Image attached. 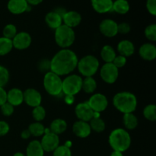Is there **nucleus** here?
<instances>
[{
  "instance_id": "1",
  "label": "nucleus",
  "mask_w": 156,
  "mask_h": 156,
  "mask_svg": "<svg viewBox=\"0 0 156 156\" xmlns=\"http://www.w3.org/2000/svg\"><path fill=\"white\" fill-rule=\"evenodd\" d=\"M50 61V71L59 76H68L76 69L77 55L70 49H61Z\"/></svg>"
},
{
  "instance_id": "2",
  "label": "nucleus",
  "mask_w": 156,
  "mask_h": 156,
  "mask_svg": "<svg viewBox=\"0 0 156 156\" xmlns=\"http://www.w3.org/2000/svg\"><path fill=\"white\" fill-rule=\"evenodd\" d=\"M113 105L117 111L123 114H130L136 109L137 98L132 92L120 91L114 96Z\"/></svg>"
},
{
  "instance_id": "3",
  "label": "nucleus",
  "mask_w": 156,
  "mask_h": 156,
  "mask_svg": "<svg viewBox=\"0 0 156 156\" xmlns=\"http://www.w3.org/2000/svg\"><path fill=\"white\" fill-rule=\"evenodd\" d=\"M108 143L114 151L126 152L130 147L131 136L125 129L117 128L110 133Z\"/></svg>"
},
{
  "instance_id": "4",
  "label": "nucleus",
  "mask_w": 156,
  "mask_h": 156,
  "mask_svg": "<svg viewBox=\"0 0 156 156\" xmlns=\"http://www.w3.org/2000/svg\"><path fill=\"white\" fill-rule=\"evenodd\" d=\"M100 62L93 55H87L79 59L77 64L78 71L84 77H93L98 71Z\"/></svg>"
},
{
  "instance_id": "5",
  "label": "nucleus",
  "mask_w": 156,
  "mask_h": 156,
  "mask_svg": "<svg viewBox=\"0 0 156 156\" xmlns=\"http://www.w3.org/2000/svg\"><path fill=\"white\" fill-rule=\"evenodd\" d=\"M54 38L56 44L62 49H69L75 42L76 34L74 30L62 24L55 30Z\"/></svg>"
},
{
  "instance_id": "6",
  "label": "nucleus",
  "mask_w": 156,
  "mask_h": 156,
  "mask_svg": "<svg viewBox=\"0 0 156 156\" xmlns=\"http://www.w3.org/2000/svg\"><path fill=\"white\" fill-rule=\"evenodd\" d=\"M45 91L51 96H59L62 93V79L51 71L45 73L43 81Z\"/></svg>"
},
{
  "instance_id": "7",
  "label": "nucleus",
  "mask_w": 156,
  "mask_h": 156,
  "mask_svg": "<svg viewBox=\"0 0 156 156\" xmlns=\"http://www.w3.org/2000/svg\"><path fill=\"white\" fill-rule=\"evenodd\" d=\"M82 78L76 74H69L62 80V93L75 96L82 91Z\"/></svg>"
},
{
  "instance_id": "8",
  "label": "nucleus",
  "mask_w": 156,
  "mask_h": 156,
  "mask_svg": "<svg viewBox=\"0 0 156 156\" xmlns=\"http://www.w3.org/2000/svg\"><path fill=\"white\" fill-rule=\"evenodd\" d=\"M100 76L108 84H114L119 77V69L112 63H105L100 69Z\"/></svg>"
},
{
  "instance_id": "9",
  "label": "nucleus",
  "mask_w": 156,
  "mask_h": 156,
  "mask_svg": "<svg viewBox=\"0 0 156 156\" xmlns=\"http://www.w3.org/2000/svg\"><path fill=\"white\" fill-rule=\"evenodd\" d=\"M88 104L94 112L101 113L107 109L108 100L106 96L101 93L92 94L88 101Z\"/></svg>"
},
{
  "instance_id": "10",
  "label": "nucleus",
  "mask_w": 156,
  "mask_h": 156,
  "mask_svg": "<svg viewBox=\"0 0 156 156\" xmlns=\"http://www.w3.org/2000/svg\"><path fill=\"white\" fill-rule=\"evenodd\" d=\"M42 136V139L40 142L44 152H53L59 146V136L56 134L50 132L48 133H44Z\"/></svg>"
},
{
  "instance_id": "11",
  "label": "nucleus",
  "mask_w": 156,
  "mask_h": 156,
  "mask_svg": "<svg viewBox=\"0 0 156 156\" xmlns=\"http://www.w3.org/2000/svg\"><path fill=\"white\" fill-rule=\"evenodd\" d=\"M12 41L13 48L18 50H24L30 47L32 42V38L27 32L22 31L17 33Z\"/></svg>"
},
{
  "instance_id": "12",
  "label": "nucleus",
  "mask_w": 156,
  "mask_h": 156,
  "mask_svg": "<svg viewBox=\"0 0 156 156\" xmlns=\"http://www.w3.org/2000/svg\"><path fill=\"white\" fill-rule=\"evenodd\" d=\"M75 114L79 120L85 122H89L94 117V111L87 101L78 104L75 108Z\"/></svg>"
},
{
  "instance_id": "13",
  "label": "nucleus",
  "mask_w": 156,
  "mask_h": 156,
  "mask_svg": "<svg viewBox=\"0 0 156 156\" xmlns=\"http://www.w3.org/2000/svg\"><path fill=\"white\" fill-rule=\"evenodd\" d=\"M118 24L112 19H105L99 24V30L107 37H114L118 34Z\"/></svg>"
},
{
  "instance_id": "14",
  "label": "nucleus",
  "mask_w": 156,
  "mask_h": 156,
  "mask_svg": "<svg viewBox=\"0 0 156 156\" xmlns=\"http://www.w3.org/2000/svg\"><path fill=\"white\" fill-rule=\"evenodd\" d=\"M24 94V102L26 105L31 108H35L41 105L42 102V96L41 94L34 88H27L23 91Z\"/></svg>"
},
{
  "instance_id": "15",
  "label": "nucleus",
  "mask_w": 156,
  "mask_h": 156,
  "mask_svg": "<svg viewBox=\"0 0 156 156\" xmlns=\"http://www.w3.org/2000/svg\"><path fill=\"white\" fill-rule=\"evenodd\" d=\"M7 8L8 10L14 15H20L30 10V5L26 0H9Z\"/></svg>"
},
{
  "instance_id": "16",
  "label": "nucleus",
  "mask_w": 156,
  "mask_h": 156,
  "mask_svg": "<svg viewBox=\"0 0 156 156\" xmlns=\"http://www.w3.org/2000/svg\"><path fill=\"white\" fill-rule=\"evenodd\" d=\"M73 131L76 136L79 138H87L91 133V129L88 122L78 120L73 123Z\"/></svg>"
},
{
  "instance_id": "17",
  "label": "nucleus",
  "mask_w": 156,
  "mask_h": 156,
  "mask_svg": "<svg viewBox=\"0 0 156 156\" xmlns=\"http://www.w3.org/2000/svg\"><path fill=\"white\" fill-rule=\"evenodd\" d=\"M82 21V16L76 11H68L62 16V23L65 25L71 27H76L80 24Z\"/></svg>"
},
{
  "instance_id": "18",
  "label": "nucleus",
  "mask_w": 156,
  "mask_h": 156,
  "mask_svg": "<svg viewBox=\"0 0 156 156\" xmlns=\"http://www.w3.org/2000/svg\"><path fill=\"white\" fill-rule=\"evenodd\" d=\"M139 53L144 60L152 61L156 58V47L153 44L146 43L140 47Z\"/></svg>"
},
{
  "instance_id": "19",
  "label": "nucleus",
  "mask_w": 156,
  "mask_h": 156,
  "mask_svg": "<svg viewBox=\"0 0 156 156\" xmlns=\"http://www.w3.org/2000/svg\"><path fill=\"white\" fill-rule=\"evenodd\" d=\"M91 6L96 12L105 14L112 12L113 0H91Z\"/></svg>"
},
{
  "instance_id": "20",
  "label": "nucleus",
  "mask_w": 156,
  "mask_h": 156,
  "mask_svg": "<svg viewBox=\"0 0 156 156\" xmlns=\"http://www.w3.org/2000/svg\"><path fill=\"white\" fill-rule=\"evenodd\" d=\"M7 102L14 107L21 105L24 102L23 91L17 88H14L9 90L7 92Z\"/></svg>"
},
{
  "instance_id": "21",
  "label": "nucleus",
  "mask_w": 156,
  "mask_h": 156,
  "mask_svg": "<svg viewBox=\"0 0 156 156\" xmlns=\"http://www.w3.org/2000/svg\"><path fill=\"white\" fill-rule=\"evenodd\" d=\"M117 51L120 55L125 57H129L135 53V46L132 41L129 40H123L117 44Z\"/></svg>"
},
{
  "instance_id": "22",
  "label": "nucleus",
  "mask_w": 156,
  "mask_h": 156,
  "mask_svg": "<svg viewBox=\"0 0 156 156\" xmlns=\"http://www.w3.org/2000/svg\"><path fill=\"white\" fill-rule=\"evenodd\" d=\"M45 22L50 28L55 30L62 24V18L57 12L52 11L46 15Z\"/></svg>"
},
{
  "instance_id": "23",
  "label": "nucleus",
  "mask_w": 156,
  "mask_h": 156,
  "mask_svg": "<svg viewBox=\"0 0 156 156\" xmlns=\"http://www.w3.org/2000/svg\"><path fill=\"white\" fill-rule=\"evenodd\" d=\"M44 150L39 140H32L26 149V156H44Z\"/></svg>"
},
{
  "instance_id": "24",
  "label": "nucleus",
  "mask_w": 156,
  "mask_h": 156,
  "mask_svg": "<svg viewBox=\"0 0 156 156\" xmlns=\"http://www.w3.org/2000/svg\"><path fill=\"white\" fill-rule=\"evenodd\" d=\"M67 129V123L63 119H55L50 123V129L52 133L56 134V135H60L63 133Z\"/></svg>"
},
{
  "instance_id": "25",
  "label": "nucleus",
  "mask_w": 156,
  "mask_h": 156,
  "mask_svg": "<svg viewBox=\"0 0 156 156\" xmlns=\"http://www.w3.org/2000/svg\"><path fill=\"white\" fill-rule=\"evenodd\" d=\"M117 54L114 49L111 45H105L102 47L101 51V57L105 63L113 62Z\"/></svg>"
},
{
  "instance_id": "26",
  "label": "nucleus",
  "mask_w": 156,
  "mask_h": 156,
  "mask_svg": "<svg viewBox=\"0 0 156 156\" xmlns=\"http://www.w3.org/2000/svg\"><path fill=\"white\" fill-rule=\"evenodd\" d=\"M112 11L120 15H125L129 11V4L127 0H115L113 2Z\"/></svg>"
},
{
  "instance_id": "27",
  "label": "nucleus",
  "mask_w": 156,
  "mask_h": 156,
  "mask_svg": "<svg viewBox=\"0 0 156 156\" xmlns=\"http://www.w3.org/2000/svg\"><path fill=\"white\" fill-rule=\"evenodd\" d=\"M123 123L126 129L132 130L136 129L138 126V118L135 114H133V113L125 114L123 117Z\"/></svg>"
},
{
  "instance_id": "28",
  "label": "nucleus",
  "mask_w": 156,
  "mask_h": 156,
  "mask_svg": "<svg viewBox=\"0 0 156 156\" xmlns=\"http://www.w3.org/2000/svg\"><path fill=\"white\" fill-rule=\"evenodd\" d=\"M97 88V82L93 77H85L82 79V88L83 90L87 94H92L95 91Z\"/></svg>"
},
{
  "instance_id": "29",
  "label": "nucleus",
  "mask_w": 156,
  "mask_h": 156,
  "mask_svg": "<svg viewBox=\"0 0 156 156\" xmlns=\"http://www.w3.org/2000/svg\"><path fill=\"white\" fill-rule=\"evenodd\" d=\"M30 132V135L35 137L42 136L44 134L45 127L41 122H34L30 123L27 129Z\"/></svg>"
},
{
  "instance_id": "30",
  "label": "nucleus",
  "mask_w": 156,
  "mask_h": 156,
  "mask_svg": "<svg viewBox=\"0 0 156 156\" xmlns=\"http://www.w3.org/2000/svg\"><path fill=\"white\" fill-rule=\"evenodd\" d=\"M13 49L12 41L8 38L1 37H0V56H5L9 54Z\"/></svg>"
},
{
  "instance_id": "31",
  "label": "nucleus",
  "mask_w": 156,
  "mask_h": 156,
  "mask_svg": "<svg viewBox=\"0 0 156 156\" xmlns=\"http://www.w3.org/2000/svg\"><path fill=\"white\" fill-rule=\"evenodd\" d=\"M88 123H89L91 130L94 131L96 133H102L105 129V127H106L105 121L101 117L92 118Z\"/></svg>"
},
{
  "instance_id": "32",
  "label": "nucleus",
  "mask_w": 156,
  "mask_h": 156,
  "mask_svg": "<svg viewBox=\"0 0 156 156\" xmlns=\"http://www.w3.org/2000/svg\"><path fill=\"white\" fill-rule=\"evenodd\" d=\"M143 116L149 121L156 120V106L155 105H149L143 110Z\"/></svg>"
},
{
  "instance_id": "33",
  "label": "nucleus",
  "mask_w": 156,
  "mask_h": 156,
  "mask_svg": "<svg viewBox=\"0 0 156 156\" xmlns=\"http://www.w3.org/2000/svg\"><path fill=\"white\" fill-rule=\"evenodd\" d=\"M17 33H18V31H17V27L13 24H6L2 30L3 37L10 40L13 39L15 35L17 34Z\"/></svg>"
},
{
  "instance_id": "34",
  "label": "nucleus",
  "mask_w": 156,
  "mask_h": 156,
  "mask_svg": "<svg viewBox=\"0 0 156 156\" xmlns=\"http://www.w3.org/2000/svg\"><path fill=\"white\" fill-rule=\"evenodd\" d=\"M32 117L36 120V122H41L44 120L46 117V111L44 107L39 105L34 108L32 111Z\"/></svg>"
},
{
  "instance_id": "35",
  "label": "nucleus",
  "mask_w": 156,
  "mask_h": 156,
  "mask_svg": "<svg viewBox=\"0 0 156 156\" xmlns=\"http://www.w3.org/2000/svg\"><path fill=\"white\" fill-rule=\"evenodd\" d=\"M9 72L7 69L3 66L0 65V87L4 88L9 81Z\"/></svg>"
},
{
  "instance_id": "36",
  "label": "nucleus",
  "mask_w": 156,
  "mask_h": 156,
  "mask_svg": "<svg viewBox=\"0 0 156 156\" xmlns=\"http://www.w3.org/2000/svg\"><path fill=\"white\" fill-rule=\"evenodd\" d=\"M145 35L146 37L149 41H156V24H151L148 25L145 29Z\"/></svg>"
},
{
  "instance_id": "37",
  "label": "nucleus",
  "mask_w": 156,
  "mask_h": 156,
  "mask_svg": "<svg viewBox=\"0 0 156 156\" xmlns=\"http://www.w3.org/2000/svg\"><path fill=\"white\" fill-rule=\"evenodd\" d=\"M53 156H72L71 149L64 145L59 146L53 152Z\"/></svg>"
},
{
  "instance_id": "38",
  "label": "nucleus",
  "mask_w": 156,
  "mask_h": 156,
  "mask_svg": "<svg viewBox=\"0 0 156 156\" xmlns=\"http://www.w3.org/2000/svg\"><path fill=\"white\" fill-rule=\"evenodd\" d=\"M0 108H1L2 114L4 116H5V117H9V116L12 115L14 113V110H15L14 109L15 107L12 106V105H10V104L8 103V102H5V103L4 105H2Z\"/></svg>"
},
{
  "instance_id": "39",
  "label": "nucleus",
  "mask_w": 156,
  "mask_h": 156,
  "mask_svg": "<svg viewBox=\"0 0 156 156\" xmlns=\"http://www.w3.org/2000/svg\"><path fill=\"white\" fill-rule=\"evenodd\" d=\"M112 63L114 64L118 69L120 68H123V67L126 64V57L122 56V55L116 56V57L114 58Z\"/></svg>"
},
{
  "instance_id": "40",
  "label": "nucleus",
  "mask_w": 156,
  "mask_h": 156,
  "mask_svg": "<svg viewBox=\"0 0 156 156\" xmlns=\"http://www.w3.org/2000/svg\"><path fill=\"white\" fill-rule=\"evenodd\" d=\"M146 9L148 12L153 16L156 15V0H147L146 1Z\"/></svg>"
},
{
  "instance_id": "41",
  "label": "nucleus",
  "mask_w": 156,
  "mask_h": 156,
  "mask_svg": "<svg viewBox=\"0 0 156 156\" xmlns=\"http://www.w3.org/2000/svg\"><path fill=\"white\" fill-rule=\"evenodd\" d=\"M117 30H118V33L122 34H126L130 31V25L126 22H122L120 24H118Z\"/></svg>"
},
{
  "instance_id": "42",
  "label": "nucleus",
  "mask_w": 156,
  "mask_h": 156,
  "mask_svg": "<svg viewBox=\"0 0 156 156\" xmlns=\"http://www.w3.org/2000/svg\"><path fill=\"white\" fill-rule=\"evenodd\" d=\"M10 130L9 123L3 120H0V136H4Z\"/></svg>"
},
{
  "instance_id": "43",
  "label": "nucleus",
  "mask_w": 156,
  "mask_h": 156,
  "mask_svg": "<svg viewBox=\"0 0 156 156\" xmlns=\"http://www.w3.org/2000/svg\"><path fill=\"white\" fill-rule=\"evenodd\" d=\"M7 102V91L4 88L0 87V107Z\"/></svg>"
},
{
  "instance_id": "44",
  "label": "nucleus",
  "mask_w": 156,
  "mask_h": 156,
  "mask_svg": "<svg viewBox=\"0 0 156 156\" xmlns=\"http://www.w3.org/2000/svg\"><path fill=\"white\" fill-rule=\"evenodd\" d=\"M48 59H44L40 62V69L42 71L50 70V61H47Z\"/></svg>"
},
{
  "instance_id": "45",
  "label": "nucleus",
  "mask_w": 156,
  "mask_h": 156,
  "mask_svg": "<svg viewBox=\"0 0 156 156\" xmlns=\"http://www.w3.org/2000/svg\"><path fill=\"white\" fill-rule=\"evenodd\" d=\"M66 104L68 105H73L75 102V96L73 95H65V98H64Z\"/></svg>"
},
{
  "instance_id": "46",
  "label": "nucleus",
  "mask_w": 156,
  "mask_h": 156,
  "mask_svg": "<svg viewBox=\"0 0 156 156\" xmlns=\"http://www.w3.org/2000/svg\"><path fill=\"white\" fill-rule=\"evenodd\" d=\"M30 136H31V135H30L28 129H24V130H23L21 133V137L22 139H24V140H27V139L30 138Z\"/></svg>"
},
{
  "instance_id": "47",
  "label": "nucleus",
  "mask_w": 156,
  "mask_h": 156,
  "mask_svg": "<svg viewBox=\"0 0 156 156\" xmlns=\"http://www.w3.org/2000/svg\"><path fill=\"white\" fill-rule=\"evenodd\" d=\"M26 1L30 5H37L41 4L44 0H26Z\"/></svg>"
},
{
  "instance_id": "48",
  "label": "nucleus",
  "mask_w": 156,
  "mask_h": 156,
  "mask_svg": "<svg viewBox=\"0 0 156 156\" xmlns=\"http://www.w3.org/2000/svg\"><path fill=\"white\" fill-rule=\"evenodd\" d=\"M110 156H123V152H117V151H113Z\"/></svg>"
},
{
  "instance_id": "49",
  "label": "nucleus",
  "mask_w": 156,
  "mask_h": 156,
  "mask_svg": "<svg viewBox=\"0 0 156 156\" xmlns=\"http://www.w3.org/2000/svg\"><path fill=\"white\" fill-rule=\"evenodd\" d=\"M72 145H73V143H72L70 140H67V141L65 143V144H64V146H66V147H68V148H69V149H71Z\"/></svg>"
},
{
  "instance_id": "50",
  "label": "nucleus",
  "mask_w": 156,
  "mask_h": 156,
  "mask_svg": "<svg viewBox=\"0 0 156 156\" xmlns=\"http://www.w3.org/2000/svg\"><path fill=\"white\" fill-rule=\"evenodd\" d=\"M13 156H26V155H24V153H22V152H16V153L14 154Z\"/></svg>"
}]
</instances>
